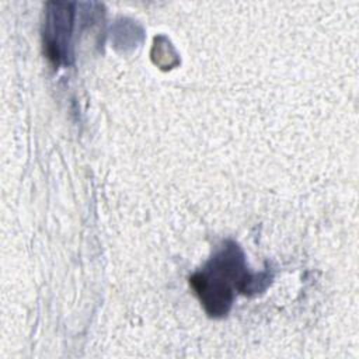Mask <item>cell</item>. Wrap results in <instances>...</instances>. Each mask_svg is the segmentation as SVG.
I'll list each match as a JSON object with an SVG mask.
<instances>
[{"mask_svg": "<svg viewBox=\"0 0 359 359\" xmlns=\"http://www.w3.org/2000/svg\"><path fill=\"white\" fill-rule=\"evenodd\" d=\"M241 258L236 255V248H230L219 254L213 261V268L205 273L192 278L201 300L206 304L212 314H224L231 302V282L238 285L247 282L240 269Z\"/></svg>", "mask_w": 359, "mask_h": 359, "instance_id": "6da1fadb", "label": "cell"}]
</instances>
